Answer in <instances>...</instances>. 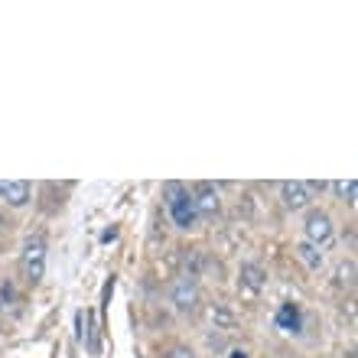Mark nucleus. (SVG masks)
Segmentation results:
<instances>
[{"instance_id": "10", "label": "nucleus", "mask_w": 358, "mask_h": 358, "mask_svg": "<svg viewBox=\"0 0 358 358\" xmlns=\"http://www.w3.org/2000/svg\"><path fill=\"white\" fill-rule=\"evenodd\" d=\"M332 189H336V196H339L342 202L355 206V199H358V182L355 179H339V182H332Z\"/></svg>"}, {"instance_id": "4", "label": "nucleus", "mask_w": 358, "mask_h": 358, "mask_svg": "<svg viewBox=\"0 0 358 358\" xmlns=\"http://www.w3.org/2000/svg\"><path fill=\"white\" fill-rule=\"evenodd\" d=\"M189 196H192V206H196L199 218H215L222 212V196H218V189L212 182H196Z\"/></svg>"}, {"instance_id": "11", "label": "nucleus", "mask_w": 358, "mask_h": 358, "mask_svg": "<svg viewBox=\"0 0 358 358\" xmlns=\"http://www.w3.org/2000/svg\"><path fill=\"white\" fill-rule=\"evenodd\" d=\"M241 273H245V280H248V287H251V290H261V287H264V273H261V267L245 264V267H241Z\"/></svg>"}, {"instance_id": "7", "label": "nucleus", "mask_w": 358, "mask_h": 358, "mask_svg": "<svg viewBox=\"0 0 358 358\" xmlns=\"http://www.w3.org/2000/svg\"><path fill=\"white\" fill-rule=\"evenodd\" d=\"M29 196H33L29 182H3V179H0V199H3L7 206L23 208V206H29Z\"/></svg>"}, {"instance_id": "6", "label": "nucleus", "mask_w": 358, "mask_h": 358, "mask_svg": "<svg viewBox=\"0 0 358 358\" xmlns=\"http://www.w3.org/2000/svg\"><path fill=\"white\" fill-rule=\"evenodd\" d=\"M280 199H283V206L293 208V212H300V208H306L313 202V192L310 186L303 182V179H287L280 186Z\"/></svg>"}, {"instance_id": "1", "label": "nucleus", "mask_w": 358, "mask_h": 358, "mask_svg": "<svg viewBox=\"0 0 358 358\" xmlns=\"http://www.w3.org/2000/svg\"><path fill=\"white\" fill-rule=\"evenodd\" d=\"M163 199H166V208H170L173 225L182 228V231H192L199 225V212L192 206V196L182 182H166L163 186Z\"/></svg>"}, {"instance_id": "14", "label": "nucleus", "mask_w": 358, "mask_h": 358, "mask_svg": "<svg viewBox=\"0 0 358 358\" xmlns=\"http://www.w3.org/2000/svg\"><path fill=\"white\" fill-rule=\"evenodd\" d=\"M228 358H248V352L245 349H231V355H228Z\"/></svg>"}, {"instance_id": "3", "label": "nucleus", "mask_w": 358, "mask_h": 358, "mask_svg": "<svg viewBox=\"0 0 358 358\" xmlns=\"http://www.w3.org/2000/svg\"><path fill=\"white\" fill-rule=\"evenodd\" d=\"M303 231H306V245H313V248L329 245L332 235H336V228H332V218L326 215L322 208H313L310 215H306V222H303Z\"/></svg>"}, {"instance_id": "2", "label": "nucleus", "mask_w": 358, "mask_h": 358, "mask_svg": "<svg viewBox=\"0 0 358 358\" xmlns=\"http://www.w3.org/2000/svg\"><path fill=\"white\" fill-rule=\"evenodd\" d=\"M20 273L29 287H36L43 277H46V241L43 238H29L23 245V255H20Z\"/></svg>"}, {"instance_id": "15", "label": "nucleus", "mask_w": 358, "mask_h": 358, "mask_svg": "<svg viewBox=\"0 0 358 358\" xmlns=\"http://www.w3.org/2000/svg\"><path fill=\"white\" fill-rule=\"evenodd\" d=\"M3 228H7V218H3V215H0V231H3Z\"/></svg>"}, {"instance_id": "5", "label": "nucleus", "mask_w": 358, "mask_h": 358, "mask_svg": "<svg viewBox=\"0 0 358 358\" xmlns=\"http://www.w3.org/2000/svg\"><path fill=\"white\" fill-rule=\"evenodd\" d=\"M170 300L179 313H192L199 306V283L192 280V277H179V280L173 283Z\"/></svg>"}, {"instance_id": "13", "label": "nucleus", "mask_w": 358, "mask_h": 358, "mask_svg": "<svg viewBox=\"0 0 358 358\" xmlns=\"http://www.w3.org/2000/svg\"><path fill=\"white\" fill-rule=\"evenodd\" d=\"M352 277H355V264H342L339 267V283H352Z\"/></svg>"}, {"instance_id": "9", "label": "nucleus", "mask_w": 358, "mask_h": 358, "mask_svg": "<svg viewBox=\"0 0 358 358\" xmlns=\"http://www.w3.org/2000/svg\"><path fill=\"white\" fill-rule=\"evenodd\" d=\"M296 257H300V261H303L306 267H310V271H320V267H322V255H320V248L306 245V241H303V245H296Z\"/></svg>"}, {"instance_id": "8", "label": "nucleus", "mask_w": 358, "mask_h": 358, "mask_svg": "<svg viewBox=\"0 0 358 358\" xmlns=\"http://www.w3.org/2000/svg\"><path fill=\"white\" fill-rule=\"evenodd\" d=\"M277 326L287 332H300V306L296 303H283L277 313Z\"/></svg>"}, {"instance_id": "12", "label": "nucleus", "mask_w": 358, "mask_h": 358, "mask_svg": "<svg viewBox=\"0 0 358 358\" xmlns=\"http://www.w3.org/2000/svg\"><path fill=\"white\" fill-rule=\"evenodd\" d=\"M166 358H196V352L189 349V345H173V349L166 352Z\"/></svg>"}]
</instances>
